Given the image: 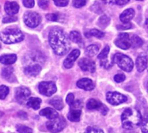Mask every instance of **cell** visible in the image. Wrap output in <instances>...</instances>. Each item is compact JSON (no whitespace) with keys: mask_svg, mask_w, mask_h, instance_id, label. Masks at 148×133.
<instances>
[{"mask_svg":"<svg viewBox=\"0 0 148 133\" xmlns=\"http://www.w3.org/2000/svg\"><path fill=\"white\" fill-rule=\"evenodd\" d=\"M49 42L53 51L57 55H66L70 48L69 37L61 29H53L49 31Z\"/></svg>","mask_w":148,"mask_h":133,"instance_id":"obj_1","label":"cell"},{"mask_svg":"<svg viewBox=\"0 0 148 133\" xmlns=\"http://www.w3.org/2000/svg\"><path fill=\"white\" fill-rule=\"evenodd\" d=\"M142 116L141 113L134 108L126 109L121 115L122 126L126 130H134L141 125Z\"/></svg>","mask_w":148,"mask_h":133,"instance_id":"obj_2","label":"cell"},{"mask_svg":"<svg viewBox=\"0 0 148 133\" xmlns=\"http://www.w3.org/2000/svg\"><path fill=\"white\" fill-rule=\"evenodd\" d=\"M0 40L5 44L17 43L23 40V34L18 29H6L0 32Z\"/></svg>","mask_w":148,"mask_h":133,"instance_id":"obj_3","label":"cell"},{"mask_svg":"<svg viewBox=\"0 0 148 133\" xmlns=\"http://www.w3.org/2000/svg\"><path fill=\"white\" fill-rule=\"evenodd\" d=\"M114 61L119 66L121 69L126 72H131L134 68V61L133 60L123 54L117 53L114 55Z\"/></svg>","mask_w":148,"mask_h":133,"instance_id":"obj_4","label":"cell"},{"mask_svg":"<svg viewBox=\"0 0 148 133\" xmlns=\"http://www.w3.org/2000/svg\"><path fill=\"white\" fill-rule=\"evenodd\" d=\"M47 128L49 131H50L51 132L57 133L62 132L65 126H66V122L64 120L63 118L62 117H57L56 119H51L49 120L47 125H46Z\"/></svg>","mask_w":148,"mask_h":133,"instance_id":"obj_5","label":"cell"},{"mask_svg":"<svg viewBox=\"0 0 148 133\" xmlns=\"http://www.w3.org/2000/svg\"><path fill=\"white\" fill-rule=\"evenodd\" d=\"M23 21L28 27L36 28L41 23V16L36 12L29 11V12L25 13V15L23 16Z\"/></svg>","mask_w":148,"mask_h":133,"instance_id":"obj_6","label":"cell"},{"mask_svg":"<svg viewBox=\"0 0 148 133\" xmlns=\"http://www.w3.org/2000/svg\"><path fill=\"white\" fill-rule=\"evenodd\" d=\"M107 101L113 106H119L126 101H127V98L117 92H108L106 95Z\"/></svg>","mask_w":148,"mask_h":133,"instance_id":"obj_7","label":"cell"},{"mask_svg":"<svg viewBox=\"0 0 148 133\" xmlns=\"http://www.w3.org/2000/svg\"><path fill=\"white\" fill-rule=\"evenodd\" d=\"M38 89L41 94L44 96H51L56 92V86L52 81H42L39 84Z\"/></svg>","mask_w":148,"mask_h":133,"instance_id":"obj_8","label":"cell"},{"mask_svg":"<svg viewBox=\"0 0 148 133\" xmlns=\"http://www.w3.org/2000/svg\"><path fill=\"white\" fill-rule=\"evenodd\" d=\"M29 96H30V91L29 90V88L25 87H20L16 90V93H15L16 100L21 105L27 104Z\"/></svg>","mask_w":148,"mask_h":133,"instance_id":"obj_9","label":"cell"},{"mask_svg":"<svg viewBox=\"0 0 148 133\" xmlns=\"http://www.w3.org/2000/svg\"><path fill=\"white\" fill-rule=\"evenodd\" d=\"M115 45L121 49H128L131 47V39L128 34L121 33L115 40Z\"/></svg>","mask_w":148,"mask_h":133,"instance_id":"obj_10","label":"cell"},{"mask_svg":"<svg viewBox=\"0 0 148 133\" xmlns=\"http://www.w3.org/2000/svg\"><path fill=\"white\" fill-rule=\"evenodd\" d=\"M79 67L84 72H90L94 73L95 71L96 66L94 61L88 59V58H82L79 61Z\"/></svg>","mask_w":148,"mask_h":133,"instance_id":"obj_11","label":"cell"},{"mask_svg":"<svg viewBox=\"0 0 148 133\" xmlns=\"http://www.w3.org/2000/svg\"><path fill=\"white\" fill-rule=\"evenodd\" d=\"M80 56V50L78 49H74L72 50L69 55L67 56V58L65 59L63 65L66 68H71L75 63V61L78 59V57Z\"/></svg>","mask_w":148,"mask_h":133,"instance_id":"obj_12","label":"cell"},{"mask_svg":"<svg viewBox=\"0 0 148 133\" xmlns=\"http://www.w3.org/2000/svg\"><path fill=\"white\" fill-rule=\"evenodd\" d=\"M77 87L81 89L86 90V91H92L95 88V84L92 80L88 78H82L79 80L76 83Z\"/></svg>","mask_w":148,"mask_h":133,"instance_id":"obj_13","label":"cell"},{"mask_svg":"<svg viewBox=\"0 0 148 133\" xmlns=\"http://www.w3.org/2000/svg\"><path fill=\"white\" fill-rule=\"evenodd\" d=\"M147 55H145V54L140 55L137 57V60H136V68H137V70H138L139 72H143V71L147 68Z\"/></svg>","mask_w":148,"mask_h":133,"instance_id":"obj_14","label":"cell"},{"mask_svg":"<svg viewBox=\"0 0 148 133\" xmlns=\"http://www.w3.org/2000/svg\"><path fill=\"white\" fill-rule=\"evenodd\" d=\"M4 10L9 16H13L19 11V5L16 2H6L4 4Z\"/></svg>","mask_w":148,"mask_h":133,"instance_id":"obj_15","label":"cell"},{"mask_svg":"<svg viewBox=\"0 0 148 133\" xmlns=\"http://www.w3.org/2000/svg\"><path fill=\"white\" fill-rule=\"evenodd\" d=\"M134 15H135L134 10L132 9V8H129V9L125 10L121 14L120 19H121V21L123 23H127L130 22V21L134 17Z\"/></svg>","mask_w":148,"mask_h":133,"instance_id":"obj_16","label":"cell"},{"mask_svg":"<svg viewBox=\"0 0 148 133\" xmlns=\"http://www.w3.org/2000/svg\"><path fill=\"white\" fill-rule=\"evenodd\" d=\"M41 72V66L39 64H31L24 68V73L29 76H36Z\"/></svg>","mask_w":148,"mask_h":133,"instance_id":"obj_17","label":"cell"},{"mask_svg":"<svg viewBox=\"0 0 148 133\" xmlns=\"http://www.w3.org/2000/svg\"><path fill=\"white\" fill-rule=\"evenodd\" d=\"M39 114L41 116H44V117L48 118L49 120L56 119L57 117H59L58 116V113L55 109H53V108H44V109L40 111Z\"/></svg>","mask_w":148,"mask_h":133,"instance_id":"obj_18","label":"cell"},{"mask_svg":"<svg viewBox=\"0 0 148 133\" xmlns=\"http://www.w3.org/2000/svg\"><path fill=\"white\" fill-rule=\"evenodd\" d=\"M16 61V55L13 54H9V55H3L0 56V62L4 65H11L15 63Z\"/></svg>","mask_w":148,"mask_h":133,"instance_id":"obj_19","label":"cell"},{"mask_svg":"<svg viewBox=\"0 0 148 133\" xmlns=\"http://www.w3.org/2000/svg\"><path fill=\"white\" fill-rule=\"evenodd\" d=\"M81 114H82L81 109L71 108L70 112L68 114V119H69V120H70L72 122H78L81 119Z\"/></svg>","mask_w":148,"mask_h":133,"instance_id":"obj_20","label":"cell"},{"mask_svg":"<svg viewBox=\"0 0 148 133\" xmlns=\"http://www.w3.org/2000/svg\"><path fill=\"white\" fill-rule=\"evenodd\" d=\"M102 106V103L95 99H91L87 103V108L88 110H101Z\"/></svg>","mask_w":148,"mask_h":133,"instance_id":"obj_21","label":"cell"},{"mask_svg":"<svg viewBox=\"0 0 148 133\" xmlns=\"http://www.w3.org/2000/svg\"><path fill=\"white\" fill-rule=\"evenodd\" d=\"M49 104L56 109V110H62L64 106L63 105V101L62 99L60 97H55L53 99H51V100L49 101Z\"/></svg>","mask_w":148,"mask_h":133,"instance_id":"obj_22","label":"cell"},{"mask_svg":"<svg viewBox=\"0 0 148 133\" xmlns=\"http://www.w3.org/2000/svg\"><path fill=\"white\" fill-rule=\"evenodd\" d=\"M41 103L42 100L39 98H29L27 102V106L34 110H38L41 106Z\"/></svg>","mask_w":148,"mask_h":133,"instance_id":"obj_23","label":"cell"},{"mask_svg":"<svg viewBox=\"0 0 148 133\" xmlns=\"http://www.w3.org/2000/svg\"><path fill=\"white\" fill-rule=\"evenodd\" d=\"M86 55L88 57H93L95 55H96L99 52V46L95 45V44H92L89 45L87 48H86Z\"/></svg>","mask_w":148,"mask_h":133,"instance_id":"obj_24","label":"cell"},{"mask_svg":"<svg viewBox=\"0 0 148 133\" xmlns=\"http://www.w3.org/2000/svg\"><path fill=\"white\" fill-rule=\"evenodd\" d=\"M130 39H131V47H133L134 48H138L143 45V40L136 35L131 36Z\"/></svg>","mask_w":148,"mask_h":133,"instance_id":"obj_25","label":"cell"},{"mask_svg":"<svg viewBox=\"0 0 148 133\" xmlns=\"http://www.w3.org/2000/svg\"><path fill=\"white\" fill-rule=\"evenodd\" d=\"M2 75L3 77L9 80V81H12L13 79H14V75H13V68H5L3 69V72H2Z\"/></svg>","mask_w":148,"mask_h":133,"instance_id":"obj_26","label":"cell"},{"mask_svg":"<svg viewBox=\"0 0 148 133\" xmlns=\"http://www.w3.org/2000/svg\"><path fill=\"white\" fill-rule=\"evenodd\" d=\"M69 38L73 42H75V43H81L82 41L81 34H80L78 31H76V30L71 31L70 34H69Z\"/></svg>","mask_w":148,"mask_h":133,"instance_id":"obj_27","label":"cell"},{"mask_svg":"<svg viewBox=\"0 0 148 133\" xmlns=\"http://www.w3.org/2000/svg\"><path fill=\"white\" fill-rule=\"evenodd\" d=\"M85 35H86L87 37L95 36V37H97V38H102V37L105 35V34H104L102 31L99 30V29H91L89 32H86V33H85Z\"/></svg>","mask_w":148,"mask_h":133,"instance_id":"obj_28","label":"cell"},{"mask_svg":"<svg viewBox=\"0 0 148 133\" xmlns=\"http://www.w3.org/2000/svg\"><path fill=\"white\" fill-rule=\"evenodd\" d=\"M114 56L111 58V60H108V58H106V59L101 61V65L104 68H107V69L112 68L113 65H114Z\"/></svg>","mask_w":148,"mask_h":133,"instance_id":"obj_29","label":"cell"},{"mask_svg":"<svg viewBox=\"0 0 148 133\" xmlns=\"http://www.w3.org/2000/svg\"><path fill=\"white\" fill-rule=\"evenodd\" d=\"M101 1L108 4H116V5L122 6L127 4L130 0H101Z\"/></svg>","mask_w":148,"mask_h":133,"instance_id":"obj_30","label":"cell"},{"mask_svg":"<svg viewBox=\"0 0 148 133\" xmlns=\"http://www.w3.org/2000/svg\"><path fill=\"white\" fill-rule=\"evenodd\" d=\"M110 22V19L108 16H101L100 18H99V25L101 27V28H105L106 26L108 25Z\"/></svg>","mask_w":148,"mask_h":133,"instance_id":"obj_31","label":"cell"},{"mask_svg":"<svg viewBox=\"0 0 148 133\" xmlns=\"http://www.w3.org/2000/svg\"><path fill=\"white\" fill-rule=\"evenodd\" d=\"M109 50H110L109 47H108V46H106V47L103 48V50H101V52L99 54L98 59H99L100 61H101V60H104V59L108 58V54H109Z\"/></svg>","mask_w":148,"mask_h":133,"instance_id":"obj_32","label":"cell"},{"mask_svg":"<svg viewBox=\"0 0 148 133\" xmlns=\"http://www.w3.org/2000/svg\"><path fill=\"white\" fill-rule=\"evenodd\" d=\"M9 87L6 86H0V99L4 100L9 94Z\"/></svg>","mask_w":148,"mask_h":133,"instance_id":"obj_33","label":"cell"},{"mask_svg":"<svg viewBox=\"0 0 148 133\" xmlns=\"http://www.w3.org/2000/svg\"><path fill=\"white\" fill-rule=\"evenodd\" d=\"M16 129L18 133H32V129L24 125H17Z\"/></svg>","mask_w":148,"mask_h":133,"instance_id":"obj_34","label":"cell"},{"mask_svg":"<svg viewBox=\"0 0 148 133\" xmlns=\"http://www.w3.org/2000/svg\"><path fill=\"white\" fill-rule=\"evenodd\" d=\"M141 131L143 133H148V115L141 122Z\"/></svg>","mask_w":148,"mask_h":133,"instance_id":"obj_35","label":"cell"},{"mask_svg":"<svg viewBox=\"0 0 148 133\" xmlns=\"http://www.w3.org/2000/svg\"><path fill=\"white\" fill-rule=\"evenodd\" d=\"M88 0H74L73 1V5L75 8H82L87 3Z\"/></svg>","mask_w":148,"mask_h":133,"instance_id":"obj_36","label":"cell"},{"mask_svg":"<svg viewBox=\"0 0 148 133\" xmlns=\"http://www.w3.org/2000/svg\"><path fill=\"white\" fill-rule=\"evenodd\" d=\"M114 80L117 82V83H121V82H123L125 80H126V76L123 74H117L115 76H114Z\"/></svg>","mask_w":148,"mask_h":133,"instance_id":"obj_37","label":"cell"},{"mask_svg":"<svg viewBox=\"0 0 148 133\" xmlns=\"http://www.w3.org/2000/svg\"><path fill=\"white\" fill-rule=\"evenodd\" d=\"M54 3L56 6L59 7H64L67 6L69 3V0H54Z\"/></svg>","mask_w":148,"mask_h":133,"instance_id":"obj_38","label":"cell"},{"mask_svg":"<svg viewBox=\"0 0 148 133\" xmlns=\"http://www.w3.org/2000/svg\"><path fill=\"white\" fill-rule=\"evenodd\" d=\"M16 16H6L5 17L3 18V23H12V22H15L16 21Z\"/></svg>","mask_w":148,"mask_h":133,"instance_id":"obj_39","label":"cell"},{"mask_svg":"<svg viewBox=\"0 0 148 133\" xmlns=\"http://www.w3.org/2000/svg\"><path fill=\"white\" fill-rule=\"evenodd\" d=\"M66 102H67L70 106L74 104V102H75V96H74L73 93H69V94L67 95Z\"/></svg>","mask_w":148,"mask_h":133,"instance_id":"obj_40","label":"cell"},{"mask_svg":"<svg viewBox=\"0 0 148 133\" xmlns=\"http://www.w3.org/2000/svg\"><path fill=\"white\" fill-rule=\"evenodd\" d=\"M132 28V24L129 23H123L121 24V25H117V29H120V30H125V29H128Z\"/></svg>","mask_w":148,"mask_h":133,"instance_id":"obj_41","label":"cell"},{"mask_svg":"<svg viewBox=\"0 0 148 133\" xmlns=\"http://www.w3.org/2000/svg\"><path fill=\"white\" fill-rule=\"evenodd\" d=\"M46 18L49 21H53V22H56L58 20V15L57 14H55V13H50V14H47L46 15Z\"/></svg>","mask_w":148,"mask_h":133,"instance_id":"obj_42","label":"cell"},{"mask_svg":"<svg viewBox=\"0 0 148 133\" xmlns=\"http://www.w3.org/2000/svg\"><path fill=\"white\" fill-rule=\"evenodd\" d=\"M23 3L27 8H32L35 5V1L34 0H23Z\"/></svg>","mask_w":148,"mask_h":133,"instance_id":"obj_43","label":"cell"},{"mask_svg":"<svg viewBox=\"0 0 148 133\" xmlns=\"http://www.w3.org/2000/svg\"><path fill=\"white\" fill-rule=\"evenodd\" d=\"M85 133H104L102 130L101 129H97V128H93V127H89L86 130Z\"/></svg>","mask_w":148,"mask_h":133,"instance_id":"obj_44","label":"cell"},{"mask_svg":"<svg viewBox=\"0 0 148 133\" xmlns=\"http://www.w3.org/2000/svg\"><path fill=\"white\" fill-rule=\"evenodd\" d=\"M82 103L81 100H75L74 104L71 106V108H75V109H82Z\"/></svg>","mask_w":148,"mask_h":133,"instance_id":"obj_45","label":"cell"},{"mask_svg":"<svg viewBox=\"0 0 148 133\" xmlns=\"http://www.w3.org/2000/svg\"><path fill=\"white\" fill-rule=\"evenodd\" d=\"M38 5L42 9H46L49 6V2H48V0H39L38 1Z\"/></svg>","mask_w":148,"mask_h":133,"instance_id":"obj_46","label":"cell"},{"mask_svg":"<svg viewBox=\"0 0 148 133\" xmlns=\"http://www.w3.org/2000/svg\"><path fill=\"white\" fill-rule=\"evenodd\" d=\"M18 114V116H20L19 118H21V119H27V114L25 113H23V112H20V113H17Z\"/></svg>","mask_w":148,"mask_h":133,"instance_id":"obj_47","label":"cell"},{"mask_svg":"<svg viewBox=\"0 0 148 133\" xmlns=\"http://www.w3.org/2000/svg\"><path fill=\"white\" fill-rule=\"evenodd\" d=\"M123 133H137L136 132H134V131H133V130H127V131H125Z\"/></svg>","mask_w":148,"mask_h":133,"instance_id":"obj_48","label":"cell"},{"mask_svg":"<svg viewBox=\"0 0 148 133\" xmlns=\"http://www.w3.org/2000/svg\"><path fill=\"white\" fill-rule=\"evenodd\" d=\"M146 25L148 27V17H147V21H146Z\"/></svg>","mask_w":148,"mask_h":133,"instance_id":"obj_49","label":"cell"},{"mask_svg":"<svg viewBox=\"0 0 148 133\" xmlns=\"http://www.w3.org/2000/svg\"><path fill=\"white\" fill-rule=\"evenodd\" d=\"M138 1H143V0H138Z\"/></svg>","mask_w":148,"mask_h":133,"instance_id":"obj_50","label":"cell"},{"mask_svg":"<svg viewBox=\"0 0 148 133\" xmlns=\"http://www.w3.org/2000/svg\"><path fill=\"white\" fill-rule=\"evenodd\" d=\"M147 89H148V83H147Z\"/></svg>","mask_w":148,"mask_h":133,"instance_id":"obj_51","label":"cell"},{"mask_svg":"<svg viewBox=\"0 0 148 133\" xmlns=\"http://www.w3.org/2000/svg\"><path fill=\"white\" fill-rule=\"evenodd\" d=\"M0 48H1V45H0Z\"/></svg>","mask_w":148,"mask_h":133,"instance_id":"obj_52","label":"cell"}]
</instances>
